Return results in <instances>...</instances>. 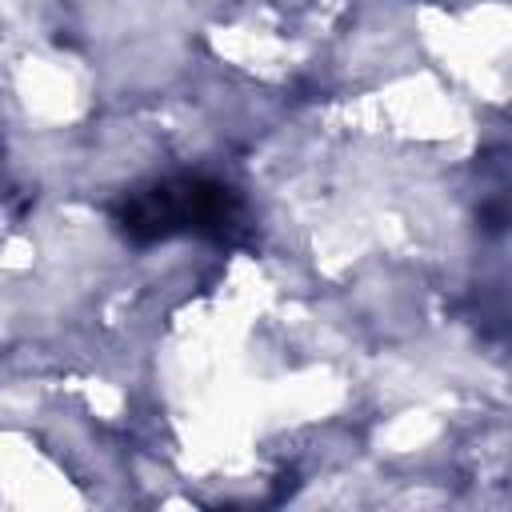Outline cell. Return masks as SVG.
Segmentation results:
<instances>
[{
  "instance_id": "1",
  "label": "cell",
  "mask_w": 512,
  "mask_h": 512,
  "mask_svg": "<svg viewBox=\"0 0 512 512\" xmlns=\"http://www.w3.org/2000/svg\"><path fill=\"white\" fill-rule=\"evenodd\" d=\"M112 224L132 244H164L176 236L236 244L248 236V204L216 176L176 172L124 192L112 204Z\"/></svg>"
}]
</instances>
